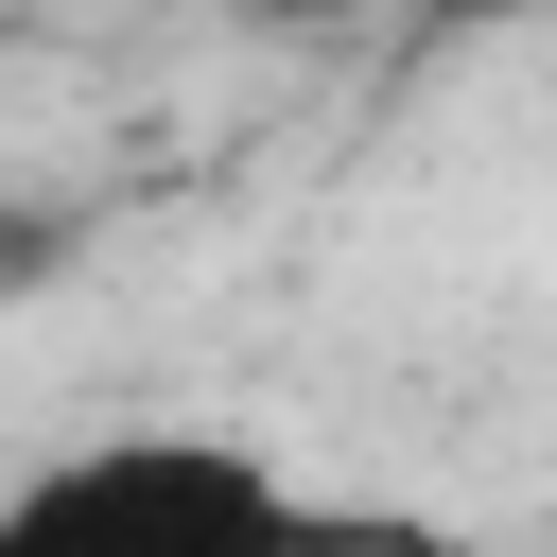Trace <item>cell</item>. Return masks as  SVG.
Instances as JSON below:
<instances>
[{"label": "cell", "mask_w": 557, "mask_h": 557, "mask_svg": "<svg viewBox=\"0 0 557 557\" xmlns=\"http://www.w3.org/2000/svg\"><path fill=\"white\" fill-rule=\"evenodd\" d=\"M296 17H331V0H296Z\"/></svg>", "instance_id": "7a4b0ae2"}, {"label": "cell", "mask_w": 557, "mask_h": 557, "mask_svg": "<svg viewBox=\"0 0 557 557\" xmlns=\"http://www.w3.org/2000/svg\"><path fill=\"white\" fill-rule=\"evenodd\" d=\"M0 557H453V540L313 487L226 418H104L0 487Z\"/></svg>", "instance_id": "6da1fadb"}]
</instances>
